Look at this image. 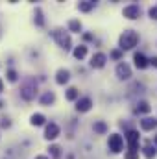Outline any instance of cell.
Wrapping results in <instances>:
<instances>
[{
    "label": "cell",
    "instance_id": "obj_1",
    "mask_svg": "<svg viewBox=\"0 0 157 159\" xmlns=\"http://www.w3.org/2000/svg\"><path fill=\"white\" fill-rule=\"evenodd\" d=\"M137 41H139L137 32H133V30H124V34L120 35V48H122V50H129V48H133V46L137 44Z\"/></svg>",
    "mask_w": 157,
    "mask_h": 159
},
{
    "label": "cell",
    "instance_id": "obj_2",
    "mask_svg": "<svg viewBox=\"0 0 157 159\" xmlns=\"http://www.w3.org/2000/svg\"><path fill=\"white\" fill-rule=\"evenodd\" d=\"M54 39L57 41V44L61 46V48H70V37H69V34L65 32V30H54Z\"/></svg>",
    "mask_w": 157,
    "mask_h": 159
},
{
    "label": "cell",
    "instance_id": "obj_3",
    "mask_svg": "<svg viewBox=\"0 0 157 159\" xmlns=\"http://www.w3.org/2000/svg\"><path fill=\"white\" fill-rule=\"evenodd\" d=\"M107 144H109V150H111V152L118 154V152L122 150V146H124V139H122V135H118V133H111Z\"/></svg>",
    "mask_w": 157,
    "mask_h": 159
},
{
    "label": "cell",
    "instance_id": "obj_4",
    "mask_svg": "<svg viewBox=\"0 0 157 159\" xmlns=\"http://www.w3.org/2000/svg\"><path fill=\"white\" fill-rule=\"evenodd\" d=\"M139 131H135V129H131V131H128V135H126V141H128V148L129 150H139Z\"/></svg>",
    "mask_w": 157,
    "mask_h": 159
},
{
    "label": "cell",
    "instance_id": "obj_5",
    "mask_svg": "<svg viewBox=\"0 0 157 159\" xmlns=\"http://www.w3.org/2000/svg\"><path fill=\"white\" fill-rule=\"evenodd\" d=\"M122 13H124V17H126V19L133 20V19H137V17L141 15V7H139L137 4H131V6H126Z\"/></svg>",
    "mask_w": 157,
    "mask_h": 159
},
{
    "label": "cell",
    "instance_id": "obj_6",
    "mask_svg": "<svg viewBox=\"0 0 157 159\" xmlns=\"http://www.w3.org/2000/svg\"><path fill=\"white\" fill-rule=\"evenodd\" d=\"M105 54H102V52H98V54H94L92 56V61H91V65L94 67V69H102L104 65H105Z\"/></svg>",
    "mask_w": 157,
    "mask_h": 159
},
{
    "label": "cell",
    "instance_id": "obj_7",
    "mask_svg": "<svg viewBox=\"0 0 157 159\" xmlns=\"http://www.w3.org/2000/svg\"><path fill=\"white\" fill-rule=\"evenodd\" d=\"M57 135H59V126H57V124H54V122H50V124L46 126L44 137H46V139H56Z\"/></svg>",
    "mask_w": 157,
    "mask_h": 159
},
{
    "label": "cell",
    "instance_id": "obj_8",
    "mask_svg": "<svg viewBox=\"0 0 157 159\" xmlns=\"http://www.w3.org/2000/svg\"><path fill=\"white\" fill-rule=\"evenodd\" d=\"M117 74L120 80H128L131 76V69H129V65H126V63H120L117 67Z\"/></svg>",
    "mask_w": 157,
    "mask_h": 159
},
{
    "label": "cell",
    "instance_id": "obj_9",
    "mask_svg": "<svg viewBox=\"0 0 157 159\" xmlns=\"http://www.w3.org/2000/svg\"><path fill=\"white\" fill-rule=\"evenodd\" d=\"M91 106H92L91 98H81V100H78L76 109H78V111H81V113H85V111H89V109H91Z\"/></svg>",
    "mask_w": 157,
    "mask_h": 159
},
{
    "label": "cell",
    "instance_id": "obj_10",
    "mask_svg": "<svg viewBox=\"0 0 157 159\" xmlns=\"http://www.w3.org/2000/svg\"><path fill=\"white\" fill-rule=\"evenodd\" d=\"M133 59H135V67H137V69H146V67H148V59H146L142 54H135Z\"/></svg>",
    "mask_w": 157,
    "mask_h": 159
},
{
    "label": "cell",
    "instance_id": "obj_11",
    "mask_svg": "<svg viewBox=\"0 0 157 159\" xmlns=\"http://www.w3.org/2000/svg\"><path fill=\"white\" fill-rule=\"evenodd\" d=\"M56 81H57L59 85L67 83V81H69V70H65V69H59V70H57V74H56Z\"/></svg>",
    "mask_w": 157,
    "mask_h": 159
},
{
    "label": "cell",
    "instance_id": "obj_12",
    "mask_svg": "<svg viewBox=\"0 0 157 159\" xmlns=\"http://www.w3.org/2000/svg\"><path fill=\"white\" fill-rule=\"evenodd\" d=\"M155 120L154 119H142L141 120V126H142V129H146V131H150V129H154L155 128Z\"/></svg>",
    "mask_w": 157,
    "mask_h": 159
},
{
    "label": "cell",
    "instance_id": "obj_13",
    "mask_svg": "<svg viewBox=\"0 0 157 159\" xmlns=\"http://www.w3.org/2000/svg\"><path fill=\"white\" fill-rule=\"evenodd\" d=\"M85 54H87V46L79 44L78 48H74V56H76L78 59H83V57H85Z\"/></svg>",
    "mask_w": 157,
    "mask_h": 159
},
{
    "label": "cell",
    "instance_id": "obj_14",
    "mask_svg": "<svg viewBox=\"0 0 157 159\" xmlns=\"http://www.w3.org/2000/svg\"><path fill=\"white\" fill-rule=\"evenodd\" d=\"M35 96V91L32 89V87H24L22 89V98H26V100H32Z\"/></svg>",
    "mask_w": 157,
    "mask_h": 159
},
{
    "label": "cell",
    "instance_id": "obj_15",
    "mask_svg": "<svg viewBox=\"0 0 157 159\" xmlns=\"http://www.w3.org/2000/svg\"><path fill=\"white\" fill-rule=\"evenodd\" d=\"M150 104L148 102H139V106H137V113H150Z\"/></svg>",
    "mask_w": 157,
    "mask_h": 159
},
{
    "label": "cell",
    "instance_id": "obj_16",
    "mask_svg": "<svg viewBox=\"0 0 157 159\" xmlns=\"http://www.w3.org/2000/svg\"><path fill=\"white\" fill-rule=\"evenodd\" d=\"M67 100H76L78 98V89L76 87H70V89H67Z\"/></svg>",
    "mask_w": 157,
    "mask_h": 159
},
{
    "label": "cell",
    "instance_id": "obj_17",
    "mask_svg": "<svg viewBox=\"0 0 157 159\" xmlns=\"http://www.w3.org/2000/svg\"><path fill=\"white\" fill-rule=\"evenodd\" d=\"M32 124H34V126H41V124H44V117H43L41 113L32 115Z\"/></svg>",
    "mask_w": 157,
    "mask_h": 159
},
{
    "label": "cell",
    "instance_id": "obj_18",
    "mask_svg": "<svg viewBox=\"0 0 157 159\" xmlns=\"http://www.w3.org/2000/svg\"><path fill=\"white\" fill-rule=\"evenodd\" d=\"M94 7V2H79V11H91Z\"/></svg>",
    "mask_w": 157,
    "mask_h": 159
},
{
    "label": "cell",
    "instance_id": "obj_19",
    "mask_svg": "<svg viewBox=\"0 0 157 159\" xmlns=\"http://www.w3.org/2000/svg\"><path fill=\"white\" fill-rule=\"evenodd\" d=\"M54 98H56V96H54V93H46V94L41 98V104H52V102H54Z\"/></svg>",
    "mask_w": 157,
    "mask_h": 159
},
{
    "label": "cell",
    "instance_id": "obj_20",
    "mask_svg": "<svg viewBox=\"0 0 157 159\" xmlns=\"http://www.w3.org/2000/svg\"><path fill=\"white\" fill-rule=\"evenodd\" d=\"M69 28H70L72 32H79V30H81V22L74 19V20H70V22H69Z\"/></svg>",
    "mask_w": 157,
    "mask_h": 159
},
{
    "label": "cell",
    "instance_id": "obj_21",
    "mask_svg": "<svg viewBox=\"0 0 157 159\" xmlns=\"http://www.w3.org/2000/svg\"><path fill=\"white\" fill-rule=\"evenodd\" d=\"M144 156H146V157H148V159L155 157V148H154V146H150V144H148V146H146V148H144Z\"/></svg>",
    "mask_w": 157,
    "mask_h": 159
},
{
    "label": "cell",
    "instance_id": "obj_22",
    "mask_svg": "<svg viewBox=\"0 0 157 159\" xmlns=\"http://www.w3.org/2000/svg\"><path fill=\"white\" fill-rule=\"evenodd\" d=\"M94 129H96L98 133H104V131L107 129V126H105L104 122H94Z\"/></svg>",
    "mask_w": 157,
    "mask_h": 159
},
{
    "label": "cell",
    "instance_id": "obj_23",
    "mask_svg": "<svg viewBox=\"0 0 157 159\" xmlns=\"http://www.w3.org/2000/svg\"><path fill=\"white\" fill-rule=\"evenodd\" d=\"M137 157H139V150H129L126 154V159H137Z\"/></svg>",
    "mask_w": 157,
    "mask_h": 159
},
{
    "label": "cell",
    "instance_id": "obj_24",
    "mask_svg": "<svg viewBox=\"0 0 157 159\" xmlns=\"http://www.w3.org/2000/svg\"><path fill=\"white\" fill-rule=\"evenodd\" d=\"M50 154L54 156V157H59L61 154H59V146H50Z\"/></svg>",
    "mask_w": 157,
    "mask_h": 159
},
{
    "label": "cell",
    "instance_id": "obj_25",
    "mask_svg": "<svg viewBox=\"0 0 157 159\" xmlns=\"http://www.w3.org/2000/svg\"><path fill=\"white\" fill-rule=\"evenodd\" d=\"M150 17H152V19H157V6L150 7Z\"/></svg>",
    "mask_w": 157,
    "mask_h": 159
},
{
    "label": "cell",
    "instance_id": "obj_26",
    "mask_svg": "<svg viewBox=\"0 0 157 159\" xmlns=\"http://www.w3.org/2000/svg\"><path fill=\"white\" fill-rule=\"evenodd\" d=\"M35 13H37V19H35V20H37V26H43V17H41V9H37Z\"/></svg>",
    "mask_w": 157,
    "mask_h": 159
},
{
    "label": "cell",
    "instance_id": "obj_27",
    "mask_svg": "<svg viewBox=\"0 0 157 159\" xmlns=\"http://www.w3.org/2000/svg\"><path fill=\"white\" fill-rule=\"evenodd\" d=\"M7 80H9V81H15V80H17V74H15L13 70H9V72H7Z\"/></svg>",
    "mask_w": 157,
    "mask_h": 159
},
{
    "label": "cell",
    "instance_id": "obj_28",
    "mask_svg": "<svg viewBox=\"0 0 157 159\" xmlns=\"http://www.w3.org/2000/svg\"><path fill=\"white\" fill-rule=\"evenodd\" d=\"M111 56H113V57H117V59H118V57H120V50H115V52H113Z\"/></svg>",
    "mask_w": 157,
    "mask_h": 159
},
{
    "label": "cell",
    "instance_id": "obj_29",
    "mask_svg": "<svg viewBox=\"0 0 157 159\" xmlns=\"http://www.w3.org/2000/svg\"><path fill=\"white\" fill-rule=\"evenodd\" d=\"M150 63H152L154 67H157V56H155V57H152V59H150Z\"/></svg>",
    "mask_w": 157,
    "mask_h": 159
},
{
    "label": "cell",
    "instance_id": "obj_30",
    "mask_svg": "<svg viewBox=\"0 0 157 159\" xmlns=\"http://www.w3.org/2000/svg\"><path fill=\"white\" fill-rule=\"evenodd\" d=\"M35 159H48V157H46V156H37Z\"/></svg>",
    "mask_w": 157,
    "mask_h": 159
},
{
    "label": "cell",
    "instance_id": "obj_31",
    "mask_svg": "<svg viewBox=\"0 0 157 159\" xmlns=\"http://www.w3.org/2000/svg\"><path fill=\"white\" fill-rule=\"evenodd\" d=\"M2 87H4V83H2V80H0V91H2Z\"/></svg>",
    "mask_w": 157,
    "mask_h": 159
},
{
    "label": "cell",
    "instance_id": "obj_32",
    "mask_svg": "<svg viewBox=\"0 0 157 159\" xmlns=\"http://www.w3.org/2000/svg\"><path fill=\"white\" fill-rule=\"evenodd\" d=\"M155 144H157V135H155Z\"/></svg>",
    "mask_w": 157,
    "mask_h": 159
}]
</instances>
